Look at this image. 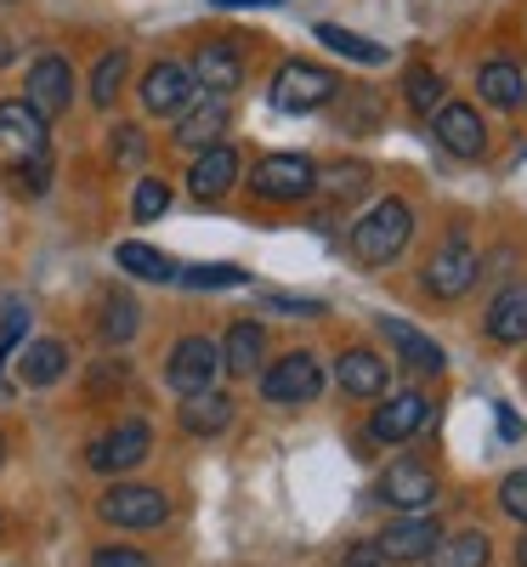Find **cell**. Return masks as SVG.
Returning a JSON list of instances; mask_svg holds the SVG:
<instances>
[{
  "instance_id": "cell-1",
  "label": "cell",
  "mask_w": 527,
  "mask_h": 567,
  "mask_svg": "<svg viewBox=\"0 0 527 567\" xmlns=\"http://www.w3.org/2000/svg\"><path fill=\"white\" fill-rule=\"evenodd\" d=\"M409 233H414L409 205H403V199H380L369 216H358V227H352V250H358V261H369V267H386L392 256H403Z\"/></svg>"
},
{
  "instance_id": "cell-2",
  "label": "cell",
  "mask_w": 527,
  "mask_h": 567,
  "mask_svg": "<svg viewBox=\"0 0 527 567\" xmlns=\"http://www.w3.org/2000/svg\"><path fill=\"white\" fill-rule=\"evenodd\" d=\"M250 187H256V199H278V205H290V199H307L312 187H318V171H312V159H307V154H272V159H261V165H256Z\"/></svg>"
},
{
  "instance_id": "cell-3",
  "label": "cell",
  "mask_w": 527,
  "mask_h": 567,
  "mask_svg": "<svg viewBox=\"0 0 527 567\" xmlns=\"http://www.w3.org/2000/svg\"><path fill=\"white\" fill-rule=\"evenodd\" d=\"M216 369H221V347L205 341V336H187V341H176V352H170V363H165V381H170L182 398H199V392H210Z\"/></svg>"
},
{
  "instance_id": "cell-4",
  "label": "cell",
  "mask_w": 527,
  "mask_h": 567,
  "mask_svg": "<svg viewBox=\"0 0 527 567\" xmlns=\"http://www.w3.org/2000/svg\"><path fill=\"white\" fill-rule=\"evenodd\" d=\"M165 516H170V505L148 483H120L103 494V523H114V528H159Z\"/></svg>"
},
{
  "instance_id": "cell-5",
  "label": "cell",
  "mask_w": 527,
  "mask_h": 567,
  "mask_svg": "<svg viewBox=\"0 0 527 567\" xmlns=\"http://www.w3.org/2000/svg\"><path fill=\"white\" fill-rule=\"evenodd\" d=\"M329 97H334V80H329V69H318V63H283L278 80H272V103L290 109V114L323 109Z\"/></svg>"
},
{
  "instance_id": "cell-6",
  "label": "cell",
  "mask_w": 527,
  "mask_h": 567,
  "mask_svg": "<svg viewBox=\"0 0 527 567\" xmlns=\"http://www.w3.org/2000/svg\"><path fill=\"white\" fill-rule=\"evenodd\" d=\"M261 392H267L272 403H312V398L323 392V369H318L312 352H290V358H278V363L267 369Z\"/></svg>"
},
{
  "instance_id": "cell-7",
  "label": "cell",
  "mask_w": 527,
  "mask_h": 567,
  "mask_svg": "<svg viewBox=\"0 0 527 567\" xmlns=\"http://www.w3.org/2000/svg\"><path fill=\"white\" fill-rule=\"evenodd\" d=\"M471 278H476V250H471L465 239H448L437 256H431V267H425V290L443 296V301H454V296L471 290Z\"/></svg>"
},
{
  "instance_id": "cell-8",
  "label": "cell",
  "mask_w": 527,
  "mask_h": 567,
  "mask_svg": "<svg viewBox=\"0 0 527 567\" xmlns=\"http://www.w3.org/2000/svg\"><path fill=\"white\" fill-rule=\"evenodd\" d=\"M69 97H74V69H69L63 58H40V63L29 69V109H34L40 120H52V114L69 109Z\"/></svg>"
},
{
  "instance_id": "cell-9",
  "label": "cell",
  "mask_w": 527,
  "mask_h": 567,
  "mask_svg": "<svg viewBox=\"0 0 527 567\" xmlns=\"http://www.w3.org/2000/svg\"><path fill=\"white\" fill-rule=\"evenodd\" d=\"M148 443H154V432L142 420H131V425H120V432H108L103 443H91V471H131L136 460H148Z\"/></svg>"
},
{
  "instance_id": "cell-10",
  "label": "cell",
  "mask_w": 527,
  "mask_h": 567,
  "mask_svg": "<svg viewBox=\"0 0 527 567\" xmlns=\"http://www.w3.org/2000/svg\"><path fill=\"white\" fill-rule=\"evenodd\" d=\"M437 142L448 154H459V159H476L488 148V125L476 120V109H465V103H448V109H437Z\"/></svg>"
},
{
  "instance_id": "cell-11",
  "label": "cell",
  "mask_w": 527,
  "mask_h": 567,
  "mask_svg": "<svg viewBox=\"0 0 527 567\" xmlns=\"http://www.w3.org/2000/svg\"><path fill=\"white\" fill-rule=\"evenodd\" d=\"M420 425H425V398H420V392H403V398H392V403L374 409L369 437H374V443H409Z\"/></svg>"
},
{
  "instance_id": "cell-12",
  "label": "cell",
  "mask_w": 527,
  "mask_h": 567,
  "mask_svg": "<svg viewBox=\"0 0 527 567\" xmlns=\"http://www.w3.org/2000/svg\"><path fill=\"white\" fill-rule=\"evenodd\" d=\"M380 561H420L437 550V523H425V516H409V523H392L386 534L374 539Z\"/></svg>"
},
{
  "instance_id": "cell-13",
  "label": "cell",
  "mask_w": 527,
  "mask_h": 567,
  "mask_svg": "<svg viewBox=\"0 0 527 567\" xmlns=\"http://www.w3.org/2000/svg\"><path fill=\"white\" fill-rule=\"evenodd\" d=\"M187 97H194V74H187L182 63H154L148 80H142L148 114H176V109H187Z\"/></svg>"
},
{
  "instance_id": "cell-14",
  "label": "cell",
  "mask_w": 527,
  "mask_h": 567,
  "mask_svg": "<svg viewBox=\"0 0 527 567\" xmlns=\"http://www.w3.org/2000/svg\"><path fill=\"white\" fill-rule=\"evenodd\" d=\"M380 494H386L392 505H403V511H425L431 499H437V477H431L420 460H397L386 471V483H380Z\"/></svg>"
},
{
  "instance_id": "cell-15",
  "label": "cell",
  "mask_w": 527,
  "mask_h": 567,
  "mask_svg": "<svg viewBox=\"0 0 527 567\" xmlns=\"http://www.w3.org/2000/svg\"><path fill=\"white\" fill-rule=\"evenodd\" d=\"M232 176H238V154L232 148H205L199 159H194V171H187V187H194V199H221L227 187H232Z\"/></svg>"
},
{
  "instance_id": "cell-16",
  "label": "cell",
  "mask_w": 527,
  "mask_h": 567,
  "mask_svg": "<svg viewBox=\"0 0 527 567\" xmlns=\"http://www.w3.org/2000/svg\"><path fill=\"white\" fill-rule=\"evenodd\" d=\"M194 85H210V91H232L238 80H245V63H238V52L232 45H221V40H210V45H199V58H194Z\"/></svg>"
},
{
  "instance_id": "cell-17",
  "label": "cell",
  "mask_w": 527,
  "mask_h": 567,
  "mask_svg": "<svg viewBox=\"0 0 527 567\" xmlns=\"http://www.w3.org/2000/svg\"><path fill=\"white\" fill-rule=\"evenodd\" d=\"M0 142H12L18 154H45V120L29 103H0Z\"/></svg>"
},
{
  "instance_id": "cell-18",
  "label": "cell",
  "mask_w": 527,
  "mask_h": 567,
  "mask_svg": "<svg viewBox=\"0 0 527 567\" xmlns=\"http://www.w3.org/2000/svg\"><path fill=\"white\" fill-rule=\"evenodd\" d=\"M488 336L505 341V347H521L527 341V284H516V290H505L488 307Z\"/></svg>"
},
{
  "instance_id": "cell-19",
  "label": "cell",
  "mask_w": 527,
  "mask_h": 567,
  "mask_svg": "<svg viewBox=\"0 0 527 567\" xmlns=\"http://www.w3.org/2000/svg\"><path fill=\"white\" fill-rule=\"evenodd\" d=\"M182 425H187L194 437H216V432H227V425H232V398H221V392L182 398Z\"/></svg>"
},
{
  "instance_id": "cell-20",
  "label": "cell",
  "mask_w": 527,
  "mask_h": 567,
  "mask_svg": "<svg viewBox=\"0 0 527 567\" xmlns=\"http://www.w3.org/2000/svg\"><path fill=\"white\" fill-rule=\"evenodd\" d=\"M341 392L347 398H380L386 392V363L374 352H347L341 358Z\"/></svg>"
},
{
  "instance_id": "cell-21",
  "label": "cell",
  "mask_w": 527,
  "mask_h": 567,
  "mask_svg": "<svg viewBox=\"0 0 527 567\" xmlns=\"http://www.w3.org/2000/svg\"><path fill=\"white\" fill-rule=\"evenodd\" d=\"M380 329H386V336H392V347L414 363V369H443L448 358H443V347L437 341H431V336H420V329L414 323H403V318H380Z\"/></svg>"
},
{
  "instance_id": "cell-22",
  "label": "cell",
  "mask_w": 527,
  "mask_h": 567,
  "mask_svg": "<svg viewBox=\"0 0 527 567\" xmlns=\"http://www.w3.org/2000/svg\"><path fill=\"white\" fill-rule=\"evenodd\" d=\"M221 131H227V103L210 97V103H199L194 114L176 125V142H182V148H216Z\"/></svg>"
},
{
  "instance_id": "cell-23",
  "label": "cell",
  "mask_w": 527,
  "mask_h": 567,
  "mask_svg": "<svg viewBox=\"0 0 527 567\" xmlns=\"http://www.w3.org/2000/svg\"><path fill=\"white\" fill-rule=\"evenodd\" d=\"M114 261H120L131 278H148V284H170V278H176V261H170L165 250H154V245H136V239H125V245L114 250Z\"/></svg>"
},
{
  "instance_id": "cell-24",
  "label": "cell",
  "mask_w": 527,
  "mask_h": 567,
  "mask_svg": "<svg viewBox=\"0 0 527 567\" xmlns=\"http://www.w3.org/2000/svg\"><path fill=\"white\" fill-rule=\"evenodd\" d=\"M261 347H267L261 323H232V329H227V347H221V363H227L232 374H256Z\"/></svg>"
},
{
  "instance_id": "cell-25",
  "label": "cell",
  "mask_w": 527,
  "mask_h": 567,
  "mask_svg": "<svg viewBox=\"0 0 527 567\" xmlns=\"http://www.w3.org/2000/svg\"><path fill=\"white\" fill-rule=\"evenodd\" d=\"M425 561L431 567H488V534H448Z\"/></svg>"
},
{
  "instance_id": "cell-26",
  "label": "cell",
  "mask_w": 527,
  "mask_h": 567,
  "mask_svg": "<svg viewBox=\"0 0 527 567\" xmlns=\"http://www.w3.org/2000/svg\"><path fill=\"white\" fill-rule=\"evenodd\" d=\"M63 369H69V347H63V341H34V347L23 352V381H29V386H52Z\"/></svg>"
},
{
  "instance_id": "cell-27",
  "label": "cell",
  "mask_w": 527,
  "mask_h": 567,
  "mask_svg": "<svg viewBox=\"0 0 527 567\" xmlns=\"http://www.w3.org/2000/svg\"><path fill=\"white\" fill-rule=\"evenodd\" d=\"M318 40L329 45V52H341V58H352V63H386V45H374V40H363V34H352V29H341V23H318Z\"/></svg>"
},
{
  "instance_id": "cell-28",
  "label": "cell",
  "mask_w": 527,
  "mask_h": 567,
  "mask_svg": "<svg viewBox=\"0 0 527 567\" xmlns=\"http://www.w3.org/2000/svg\"><path fill=\"white\" fill-rule=\"evenodd\" d=\"M476 85H483V97H488L494 109H516V103H521V91H527V80H521L516 63H488Z\"/></svg>"
},
{
  "instance_id": "cell-29",
  "label": "cell",
  "mask_w": 527,
  "mask_h": 567,
  "mask_svg": "<svg viewBox=\"0 0 527 567\" xmlns=\"http://www.w3.org/2000/svg\"><path fill=\"white\" fill-rule=\"evenodd\" d=\"M403 91H409L414 114H437V103H443V80H437V69H425V63H414L403 74Z\"/></svg>"
},
{
  "instance_id": "cell-30",
  "label": "cell",
  "mask_w": 527,
  "mask_h": 567,
  "mask_svg": "<svg viewBox=\"0 0 527 567\" xmlns=\"http://www.w3.org/2000/svg\"><path fill=\"white\" fill-rule=\"evenodd\" d=\"M125 69H131V58H125V52H108L97 69H91V103L108 109V103L120 97V85H125Z\"/></svg>"
},
{
  "instance_id": "cell-31",
  "label": "cell",
  "mask_w": 527,
  "mask_h": 567,
  "mask_svg": "<svg viewBox=\"0 0 527 567\" xmlns=\"http://www.w3.org/2000/svg\"><path fill=\"white\" fill-rule=\"evenodd\" d=\"M131 336H136V301L131 296H108V307H103V341L125 347Z\"/></svg>"
},
{
  "instance_id": "cell-32",
  "label": "cell",
  "mask_w": 527,
  "mask_h": 567,
  "mask_svg": "<svg viewBox=\"0 0 527 567\" xmlns=\"http://www.w3.org/2000/svg\"><path fill=\"white\" fill-rule=\"evenodd\" d=\"M131 210H136V221H159L165 210H170V187L165 182H136V199H131Z\"/></svg>"
},
{
  "instance_id": "cell-33",
  "label": "cell",
  "mask_w": 527,
  "mask_h": 567,
  "mask_svg": "<svg viewBox=\"0 0 527 567\" xmlns=\"http://www.w3.org/2000/svg\"><path fill=\"white\" fill-rule=\"evenodd\" d=\"M187 290H232V284H245V272L238 267H187V272H176Z\"/></svg>"
},
{
  "instance_id": "cell-34",
  "label": "cell",
  "mask_w": 527,
  "mask_h": 567,
  "mask_svg": "<svg viewBox=\"0 0 527 567\" xmlns=\"http://www.w3.org/2000/svg\"><path fill=\"white\" fill-rule=\"evenodd\" d=\"M499 499H505V511L516 516V523L527 528V471H510L505 488H499Z\"/></svg>"
},
{
  "instance_id": "cell-35",
  "label": "cell",
  "mask_w": 527,
  "mask_h": 567,
  "mask_svg": "<svg viewBox=\"0 0 527 567\" xmlns=\"http://www.w3.org/2000/svg\"><path fill=\"white\" fill-rule=\"evenodd\" d=\"M363 182H369V171H363V165H341V171L329 176V199H352Z\"/></svg>"
},
{
  "instance_id": "cell-36",
  "label": "cell",
  "mask_w": 527,
  "mask_h": 567,
  "mask_svg": "<svg viewBox=\"0 0 527 567\" xmlns=\"http://www.w3.org/2000/svg\"><path fill=\"white\" fill-rule=\"evenodd\" d=\"M91 567H148V556H142V550H125V545H108V550L91 556Z\"/></svg>"
},
{
  "instance_id": "cell-37",
  "label": "cell",
  "mask_w": 527,
  "mask_h": 567,
  "mask_svg": "<svg viewBox=\"0 0 527 567\" xmlns=\"http://www.w3.org/2000/svg\"><path fill=\"white\" fill-rule=\"evenodd\" d=\"M341 567H386V561H380V550H374V545H352V550L341 556Z\"/></svg>"
},
{
  "instance_id": "cell-38",
  "label": "cell",
  "mask_w": 527,
  "mask_h": 567,
  "mask_svg": "<svg viewBox=\"0 0 527 567\" xmlns=\"http://www.w3.org/2000/svg\"><path fill=\"white\" fill-rule=\"evenodd\" d=\"M114 154H120V159H131V165H136V159H142V136H136V131H131V125H125V131H120V136H114Z\"/></svg>"
},
{
  "instance_id": "cell-39",
  "label": "cell",
  "mask_w": 527,
  "mask_h": 567,
  "mask_svg": "<svg viewBox=\"0 0 527 567\" xmlns=\"http://www.w3.org/2000/svg\"><path fill=\"white\" fill-rule=\"evenodd\" d=\"M210 7H283V0H210Z\"/></svg>"
},
{
  "instance_id": "cell-40",
  "label": "cell",
  "mask_w": 527,
  "mask_h": 567,
  "mask_svg": "<svg viewBox=\"0 0 527 567\" xmlns=\"http://www.w3.org/2000/svg\"><path fill=\"white\" fill-rule=\"evenodd\" d=\"M516 561H521V567H527V534H521V545H516Z\"/></svg>"
},
{
  "instance_id": "cell-41",
  "label": "cell",
  "mask_w": 527,
  "mask_h": 567,
  "mask_svg": "<svg viewBox=\"0 0 527 567\" xmlns=\"http://www.w3.org/2000/svg\"><path fill=\"white\" fill-rule=\"evenodd\" d=\"M0 460H7V432H0Z\"/></svg>"
}]
</instances>
